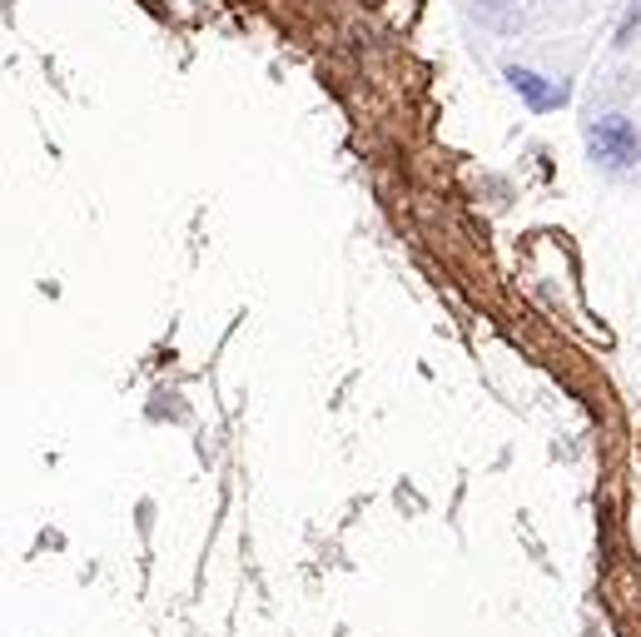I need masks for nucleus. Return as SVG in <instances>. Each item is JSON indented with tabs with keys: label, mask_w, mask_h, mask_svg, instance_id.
Masks as SVG:
<instances>
[{
	"label": "nucleus",
	"mask_w": 641,
	"mask_h": 637,
	"mask_svg": "<svg viewBox=\"0 0 641 637\" xmlns=\"http://www.w3.org/2000/svg\"><path fill=\"white\" fill-rule=\"evenodd\" d=\"M637 31H641V0L631 6L627 15H621V25H617V51H627V45L637 41Z\"/></svg>",
	"instance_id": "nucleus-3"
},
{
	"label": "nucleus",
	"mask_w": 641,
	"mask_h": 637,
	"mask_svg": "<svg viewBox=\"0 0 641 637\" xmlns=\"http://www.w3.org/2000/svg\"><path fill=\"white\" fill-rule=\"evenodd\" d=\"M487 11H507V6H518V0H483Z\"/></svg>",
	"instance_id": "nucleus-4"
},
{
	"label": "nucleus",
	"mask_w": 641,
	"mask_h": 637,
	"mask_svg": "<svg viewBox=\"0 0 641 637\" xmlns=\"http://www.w3.org/2000/svg\"><path fill=\"white\" fill-rule=\"evenodd\" d=\"M587 150H592L597 165L627 169L631 160L641 155V135H637V125H631L627 116H601V120H592L587 125Z\"/></svg>",
	"instance_id": "nucleus-1"
},
{
	"label": "nucleus",
	"mask_w": 641,
	"mask_h": 637,
	"mask_svg": "<svg viewBox=\"0 0 641 637\" xmlns=\"http://www.w3.org/2000/svg\"><path fill=\"white\" fill-rule=\"evenodd\" d=\"M507 85L528 100V110H557V105H567V85L562 80H548V75L528 70V65H507Z\"/></svg>",
	"instance_id": "nucleus-2"
}]
</instances>
